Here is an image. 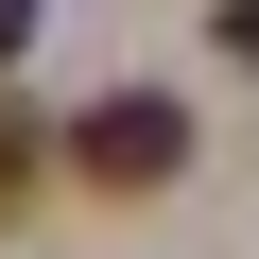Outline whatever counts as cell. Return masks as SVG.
Here are the masks:
<instances>
[{"label":"cell","instance_id":"7a4b0ae2","mask_svg":"<svg viewBox=\"0 0 259 259\" xmlns=\"http://www.w3.org/2000/svg\"><path fill=\"white\" fill-rule=\"evenodd\" d=\"M18 190H35V121H0V225H18Z\"/></svg>","mask_w":259,"mask_h":259},{"label":"cell","instance_id":"6da1fadb","mask_svg":"<svg viewBox=\"0 0 259 259\" xmlns=\"http://www.w3.org/2000/svg\"><path fill=\"white\" fill-rule=\"evenodd\" d=\"M69 173H87V190H173V173H190V104H173V87H104V104L69 121Z\"/></svg>","mask_w":259,"mask_h":259},{"label":"cell","instance_id":"3957f363","mask_svg":"<svg viewBox=\"0 0 259 259\" xmlns=\"http://www.w3.org/2000/svg\"><path fill=\"white\" fill-rule=\"evenodd\" d=\"M18 52H35V0H0V69H18Z\"/></svg>","mask_w":259,"mask_h":259}]
</instances>
